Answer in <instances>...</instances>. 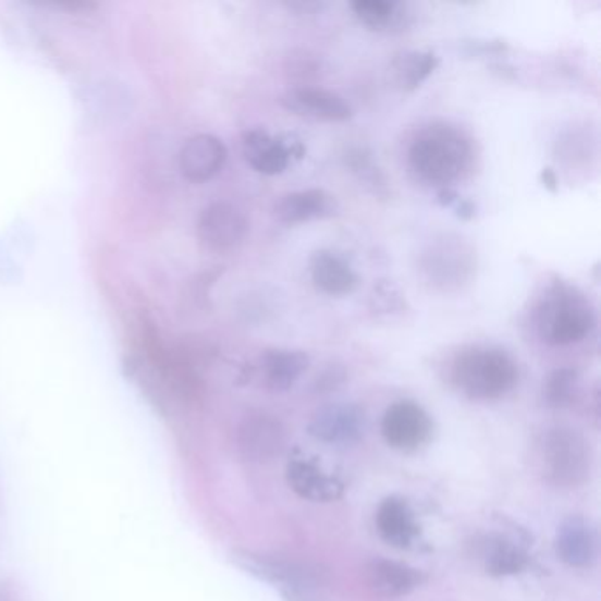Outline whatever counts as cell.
<instances>
[{"mask_svg":"<svg viewBox=\"0 0 601 601\" xmlns=\"http://www.w3.org/2000/svg\"><path fill=\"white\" fill-rule=\"evenodd\" d=\"M473 145L461 131L450 125H429L421 130L407 150L413 175L424 184L450 189L471 170Z\"/></svg>","mask_w":601,"mask_h":601,"instance_id":"1","label":"cell"},{"mask_svg":"<svg viewBox=\"0 0 601 601\" xmlns=\"http://www.w3.org/2000/svg\"><path fill=\"white\" fill-rule=\"evenodd\" d=\"M450 380L458 392L475 401H494L515 389L518 367L498 347L473 346L455 356Z\"/></svg>","mask_w":601,"mask_h":601,"instance_id":"2","label":"cell"},{"mask_svg":"<svg viewBox=\"0 0 601 601\" xmlns=\"http://www.w3.org/2000/svg\"><path fill=\"white\" fill-rule=\"evenodd\" d=\"M594 324L591 304L582 293L555 284L538 310V332L552 346L580 343Z\"/></svg>","mask_w":601,"mask_h":601,"instance_id":"3","label":"cell"},{"mask_svg":"<svg viewBox=\"0 0 601 601\" xmlns=\"http://www.w3.org/2000/svg\"><path fill=\"white\" fill-rule=\"evenodd\" d=\"M541 473L555 487H577L588 480L591 450L577 430L552 429L540 444Z\"/></svg>","mask_w":601,"mask_h":601,"instance_id":"4","label":"cell"},{"mask_svg":"<svg viewBox=\"0 0 601 601\" xmlns=\"http://www.w3.org/2000/svg\"><path fill=\"white\" fill-rule=\"evenodd\" d=\"M230 560L244 574L258 578L261 582L272 584L279 589L296 586L327 589L332 582L330 569L310 561L284 560L279 555L261 554L246 549H235L230 554Z\"/></svg>","mask_w":601,"mask_h":601,"instance_id":"5","label":"cell"},{"mask_svg":"<svg viewBox=\"0 0 601 601\" xmlns=\"http://www.w3.org/2000/svg\"><path fill=\"white\" fill-rule=\"evenodd\" d=\"M249 222L238 207L228 201H213L198 218L199 242L212 253H232L246 241Z\"/></svg>","mask_w":601,"mask_h":601,"instance_id":"6","label":"cell"},{"mask_svg":"<svg viewBox=\"0 0 601 601\" xmlns=\"http://www.w3.org/2000/svg\"><path fill=\"white\" fill-rule=\"evenodd\" d=\"M381 434L398 452H417L429 443L432 420L429 413L413 401H398L384 412Z\"/></svg>","mask_w":601,"mask_h":601,"instance_id":"7","label":"cell"},{"mask_svg":"<svg viewBox=\"0 0 601 601\" xmlns=\"http://www.w3.org/2000/svg\"><path fill=\"white\" fill-rule=\"evenodd\" d=\"M236 444L242 457L249 463H270L283 454L286 429L269 413H250L238 427Z\"/></svg>","mask_w":601,"mask_h":601,"instance_id":"8","label":"cell"},{"mask_svg":"<svg viewBox=\"0 0 601 601\" xmlns=\"http://www.w3.org/2000/svg\"><path fill=\"white\" fill-rule=\"evenodd\" d=\"M304 152L298 139L273 138L263 130L247 131L244 135V156L250 167L263 175L283 173L292 159H300Z\"/></svg>","mask_w":601,"mask_h":601,"instance_id":"9","label":"cell"},{"mask_svg":"<svg viewBox=\"0 0 601 601\" xmlns=\"http://www.w3.org/2000/svg\"><path fill=\"white\" fill-rule=\"evenodd\" d=\"M366 417L355 404L335 403L323 406L310 420L309 432L324 443L349 444L360 440Z\"/></svg>","mask_w":601,"mask_h":601,"instance_id":"10","label":"cell"},{"mask_svg":"<svg viewBox=\"0 0 601 601\" xmlns=\"http://www.w3.org/2000/svg\"><path fill=\"white\" fill-rule=\"evenodd\" d=\"M339 201L324 189H304L281 196L273 205V218L279 222L295 226L304 222L330 219L339 213Z\"/></svg>","mask_w":601,"mask_h":601,"instance_id":"11","label":"cell"},{"mask_svg":"<svg viewBox=\"0 0 601 601\" xmlns=\"http://www.w3.org/2000/svg\"><path fill=\"white\" fill-rule=\"evenodd\" d=\"M286 480L296 495L315 503L339 500L344 492L343 481L324 473L312 458H292L286 466Z\"/></svg>","mask_w":601,"mask_h":601,"instance_id":"12","label":"cell"},{"mask_svg":"<svg viewBox=\"0 0 601 601\" xmlns=\"http://www.w3.org/2000/svg\"><path fill=\"white\" fill-rule=\"evenodd\" d=\"M461 238H443L424 256V270L430 281L443 287L458 286L473 270V253Z\"/></svg>","mask_w":601,"mask_h":601,"instance_id":"13","label":"cell"},{"mask_svg":"<svg viewBox=\"0 0 601 601\" xmlns=\"http://www.w3.org/2000/svg\"><path fill=\"white\" fill-rule=\"evenodd\" d=\"M226 158V147L218 136L196 135L182 147L179 167L187 181L207 182L221 172Z\"/></svg>","mask_w":601,"mask_h":601,"instance_id":"14","label":"cell"},{"mask_svg":"<svg viewBox=\"0 0 601 601\" xmlns=\"http://www.w3.org/2000/svg\"><path fill=\"white\" fill-rule=\"evenodd\" d=\"M284 107L295 111L296 115L307 116L312 121L344 122L352 119L353 110L346 99L327 88H293L284 94Z\"/></svg>","mask_w":601,"mask_h":601,"instance_id":"15","label":"cell"},{"mask_svg":"<svg viewBox=\"0 0 601 601\" xmlns=\"http://www.w3.org/2000/svg\"><path fill=\"white\" fill-rule=\"evenodd\" d=\"M555 552L565 565L572 568H588L598 557L597 529L588 518H566L555 537Z\"/></svg>","mask_w":601,"mask_h":601,"instance_id":"16","label":"cell"},{"mask_svg":"<svg viewBox=\"0 0 601 601\" xmlns=\"http://www.w3.org/2000/svg\"><path fill=\"white\" fill-rule=\"evenodd\" d=\"M376 528L389 545L409 549L420 537V526L412 506L403 498L392 495L376 512Z\"/></svg>","mask_w":601,"mask_h":601,"instance_id":"17","label":"cell"},{"mask_svg":"<svg viewBox=\"0 0 601 601\" xmlns=\"http://www.w3.org/2000/svg\"><path fill=\"white\" fill-rule=\"evenodd\" d=\"M366 580L370 591L390 600L415 591L424 582V575L403 563L376 557L366 565Z\"/></svg>","mask_w":601,"mask_h":601,"instance_id":"18","label":"cell"},{"mask_svg":"<svg viewBox=\"0 0 601 601\" xmlns=\"http://www.w3.org/2000/svg\"><path fill=\"white\" fill-rule=\"evenodd\" d=\"M310 279L319 292L330 296H344L355 292L358 275L346 259L332 250H316L310 258Z\"/></svg>","mask_w":601,"mask_h":601,"instance_id":"19","label":"cell"},{"mask_svg":"<svg viewBox=\"0 0 601 601\" xmlns=\"http://www.w3.org/2000/svg\"><path fill=\"white\" fill-rule=\"evenodd\" d=\"M307 353L296 349H267L261 356L265 383L272 392H286L309 369Z\"/></svg>","mask_w":601,"mask_h":601,"instance_id":"20","label":"cell"},{"mask_svg":"<svg viewBox=\"0 0 601 601\" xmlns=\"http://www.w3.org/2000/svg\"><path fill=\"white\" fill-rule=\"evenodd\" d=\"M438 65L440 57L432 51H404L390 68L393 85L404 93H413L438 70Z\"/></svg>","mask_w":601,"mask_h":601,"instance_id":"21","label":"cell"},{"mask_svg":"<svg viewBox=\"0 0 601 601\" xmlns=\"http://www.w3.org/2000/svg\"><path fill=\"white\" fill-rule=\"evenodd\" d=\"M486 560L487 572L495 577L503 575H514L526 566L528 555L515 545L514 541L504 540V538H494V540L486 543Z\"/></svg>","mask_w":601,"mask_h":601,"instance_id":"22","label":"cell"},{"mask_svg":"<svg viewBox=\"0 0 601 601\" xmlns=\"http://www.w3.org/2000/svg\"><path fill=\"white\" fill-rule=\"evenodd\" d=\"M353 13L370 30H387L403 19V5L390 0H356Z\"/></svg>","mask_w":601,"mask_h":601,"instance_id":"23","label":"cell"},{"mask_svg":"<svg viewBox=\"0 0 601 601\" xmlns=\"http://www.w3.org/2000/svg\"><path fill=\"white\" fill-rule=\"evenodd\" d=\"M578 389V375L574 369H557L545 381L547 403L552 407H566L572 404Z\"/></svg>","mask_w":601,"mask_h":601,"instance_id":"24","label":"cell"},{"mask_svg":"<svg viewBox=\"0 0 601 601\" xmlns=\"http://www.w3.org/2000/svg\"><path fill=\"white\" fill-rule=\"evenodd\" d=\"M284 601H333L324 594V589L307 588V586H296V588L279 589Z\"/></svg>","mask_w":601,"mask_h":601,"instance_id":"25","label":"cell"},{"mask_svg":"<svg viewBox=\"0 0 601 601\" xmlns=\"http://www.w3.org/2000/svg\"><path fill=\"white\" fill-rule=\"evenodd\" d=\"M541 181H543V185H545L547 189H557V179H555V173L552 172L551 168H545V170H543V173H541Z\"/></svg>","mask_w":601,"mask_h":601,"instance_id":"26","label":"cell"}]
</instances>
